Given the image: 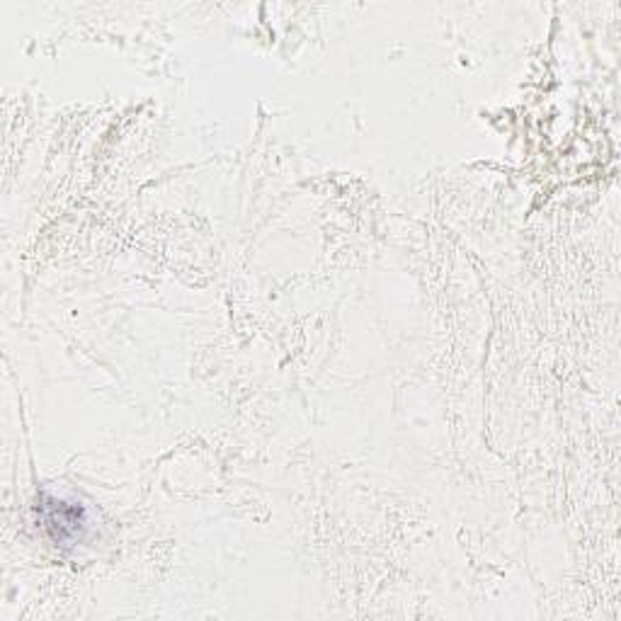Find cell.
I'll use <instances>...</instances> for the list:
<instances>
[{"label":"cell","mask_w":621,"mask_h":621,"mask_svg":"<svg viewBox=\"0 0 621 621\" xmlns=\"http://www.w3.org/2000/svg\"><path fill=\"white\" fill-rule=\"evenodd\" d=\"M42 510H44V527L52 532L56 544H68L81 539L85 522H88L81 505L61 501V497H46Z\"/></svg>","instance_id":"6da1fadb"}]
</instances>
